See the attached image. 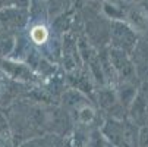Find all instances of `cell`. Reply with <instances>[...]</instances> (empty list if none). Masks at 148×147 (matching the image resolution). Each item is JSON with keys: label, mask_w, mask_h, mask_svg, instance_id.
<instances>
[{"label": "cell", "mask_w": 148, "mask_h": 147, "mask_svg": "<svg viewBox=\"0 0 148 147\" xmlns=\"http://www.w3.org/2000/svg\"><path fill=\"white\" fill-rule=\"evenodd\" d=\"M29 38L34 44L37 46H44L49 38H50V32L49 28L44 24H35L32 25V28L29 30Z\"/></svg>", "instance_id": "obj_1"}]
</instances>
